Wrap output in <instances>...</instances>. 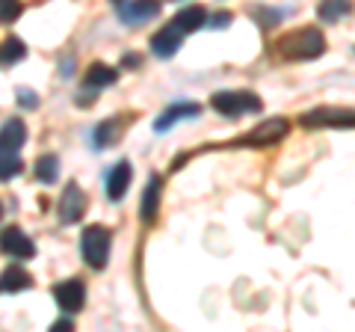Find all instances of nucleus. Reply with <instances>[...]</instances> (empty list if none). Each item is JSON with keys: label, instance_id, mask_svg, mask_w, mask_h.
I'll return each mask as SVG.
<instances>
[{"label": "nucleus", "instance_id": "nucleus-8", "mask_svg": "<svg viewBox=\"0 0 355 332\" xmlns=\"http://www.w3.org/2000/svg\"><path fill=\"white\" fill-rule=\"evenodd\" d=\"M0 252H6L9 258H33L36 256V243L30 240L18 226L0 231Z\"/></svg>", "mask_w": 355, "mask_h": 332}, {"label": "nucleus", "instance_id": "nucleus-6", "mask_svg": "<svg viewBox=\"0 0 355 332\" xmlns=\"http://www.w3.org/2000/svg\"><path fill=\"white\" fill-rule=\"evenodd\" d=\"M83 211H86V196H83L80 187H77V181H69L65 184V190H62V196H60V205H57L60 223L71 226V223H77V219L83 217Z\"/></svg>", "mask_w": 355, "mask_h": 332}, {"label": "nucleus", "instance_id": "nucleus-1", "mask_svg": "<svg viewBox=\"0 0 355 332\" xmlns=\"http://www.w3.org/2000/svg\"><path fill=\"white\" fill-rule=\"evenodd\" d=\"M279 51L284 60H317L320 53H326V36L317 27L293 30L279 42Z\"/></svg>", "mask_w": 355, "mask_h": 332}, {"label": "nucleus", "instance_id": "nucleus-4", "mask_svg": "<svg viewBox=\"0 0 355 332\" xmlns=\"http://www.w3.org/2000/svg\"><path fill=\"white\" fill-rule=\"evenodd\" d=\"M302 128H355L352 107H317L299 119Z\"/></svg>", "mask_w": 355, "mask_h": 332}, {"label": "nucleus", "instance_id": "nucleus-11", "mask_svg": "<svg viewBox=\"0 0 355 332\" xmlns=\"http://www.w3.org/2000/svg\"><path fill=\"white\" fill-rule=\"evenodd\" d=\"M130 179H133V169L128 160H119L113 169L107 172V199L110 202H121L130 187Z\"/></svg>", "mask_w": 355, "mask_h": 332}, {"label": "nucleus", "instance_id": "nucleus-12", "mask_svg": "<svg viewBox=\"0 0 355 332\" xmlns=\"http://www.w3.org/2000/svg\"><path fill=\"white\" fill-rule=\"evenodd\" d=\"M202 113V104H196V101H178V104H172V107H166L163 113L154 119V131H169L175 122H181V119H193V116H198Z\"/></svg>", "mask_w": 355, "mask_h": 332}, {"label": "nucleus", "instance_id": "nucleus-10", "mask_svg": "<svg viewBox=\"0 0 355 332\" xmlns=\"http://www.w3.org/2000/svg\"><path fill=\"white\" fill-rule=\"evenodd\" d=\"M184 45V30H178L175 24H166L163 30H157L151 36V53L160 60H169L178 53V48Z\"/></svg>", "mask_w": 355, "mask_h": 332}, {"label": "nucleus", "instance_id": "nucleus-16", "mask_svg": "<svg viewBox=\"0 0 355 332\" xmlns=\"http://www.w3.org/2000/svg\"><path fill=\"white\" fill-rule=\"evenodd\" d=\"M33 285V276L24 267H6L0 273V294H18V291H27Z\"/></svg>", "mask_w": 355, "mask_h": 332}, {"label": "nucleus", "instance_id": "nucleus-20", "mask_svg": "<svg viewBox=\"0 0 355 332\" xmlns=\"http://www.w3.org/2000/svg\"><path fill=\"white\" fill-rule=\"evenodd\" d=\"M24 57H27V48H24V42L15 39V36H9L3 45H0V65H12Z\"/></svg>", "mask_w": 355, "mask_h": 332}, {"label": "nucleus", "instance_id": "nucleus-21", "mask_svg": "<svg viewBox=\"0 0 355 332\" xmlns=\"http://www.w3.org/2000/svg\"><path fill=\"white\" fill-rule=\"evenodd\" d=\"M116 134H119V122H116V119L101 122V125L95 128V149L113 146V142H116Z\"/></svg>", "mask_w": 355, "mask_h": 332}, {"label": "nucleus", "instance_id": "nucleus-24", "mask_svg": "<svg viewBox=\"0 0 355 332\" xmlns=\"http://www.w3.org/2000/svg\"><path fill=\"white\" fill-rule=\"evenodd\" d=\"M18 104L33 110V107H39V95L33 92V90H24V86H21V90H18Z\"/></svg>", "mask_w": 355, "mask_h": 332}, {"label": "nucleus", "instance_id": "nucleus-28", "mask_svg": "<svg viewBox=\"0 0 355 332\" xmlns=\"http://www.w3.org/2000/svg\"><path fill=\"white\" fill-rule=\"evenodd\" d=\"M0 219H3V205H0Z\"/></svg>", "mask_w": 355, "mask_h": 332}, {"label": "nucleus", "instance_id": "nucleus-18", "mask_svg": "<svg viewBox=\"0 0 355 332\" xmlns=\"http://www.w3.org/2000/svg\"><path fill=\"white\" fill-rule=\"evenodd\" d=\"M36 179L42 184H53L60 179V158L57 154H42L36 160Z\"/></svg>", "mask_w": 355, "mask_h": 332}, {"label": "nucleus", "instance_id": "nucleus-15", "mask_svg": "<svg viewBox=\"0 0 355 332\" xmlns=\"http://www.w3.org/2000/svg\"><path fill=\"white\" fill-rule=\"evenodd\" d=\"M119 81V72L113 69V65H104V63H92L83 74V86L86 90H104V86L116 83Z\"/></svg>", "mask_w": 355, "mask_h": 332}, {"label": "nucleus", "instance_id": "nucleus-5", "mask_svg": "<svg viewBox=\"0 0 355 332\" xmlns=\"http://www.w3.org/2000/svg\"><path fill=\"white\" fill-rule=\"evenodd\" d=\"M287 131H291V122L275 116V119H266L261 122L254 131H249V134L240 137V146H272V142H279L287 137Z\"/></svg>", "mask_w": 355, "mask_h": 332}, {"label": "nucleus", "instance_id": "nucleus-26", "mask_svg": "<svg viewBox=\"0 0 355 332\" xmlns=\"http://www.w3.org/2000/svg\"><path fill=\"white\" fill-rule=\"evenodd\" d=\"M228 24H231V13H219V15H214V27H216V30L228 27Z\"/></svg>", "mask_w": 355, "mask_h": 332}, {"label": "nucleus", "instance_id": "nucleus-9", "mask_svg": "<svg viewBox=\"0 0 355 332\" xmlns=\"http://www.w3.org/2000/svg\"><path fill=\"white\" fill-rule=\"evenodd\" d=\"M154 15H160V0H121L119 3V18L125 24H146Z\"/></svg>", "mask_w": 355, "mask_h": 332}, {"label": "nucleus", "instance_id": "nucleus-13", "mask_svg": "<svg viewBox=\"0 0 355 332\" xmlns=\"http://www.w3.org/2000/svg\"><path fill=\"white\" fill-rule=\"evenodd\" d=\"M160 190H163V179L157 172L148 175V184H146V193H142V205H139V217L142 223L151 226L157 219V208H160Z\"/></svg>", "mask_w": 355, "mask_h": 332}, {"label": "nucleus", "instance_id": "nucleus-19", "mask_svg": "<svg viewBox=\"0 0 355 332\" xmlns=\"http://www.w3.org/2000/svg\"><path fill=\"white\" fill-rule=\"evenodd\" d=\"M349 13H352V0H323V3L317 6V15L323 21H338Z\"/></svg>", "mask_w": 355, "mask_h": 332}, {"label": "nucleus", "instance_id": "nucleus-22", "mask_svg": "<svg viewBox=\"0 0 355 332\" xmlns=\"http://www.w3.org/2000/svg\"><path fill=\"white\" fill-rule=\"evenodd\" d=\"M21 169H24V163L18 160V154H6V151H0V181L15 179V175H21Z\"/></svg>", "mask_w": 355, "mask_h": 332}, {"label": "nucleus", "instance_id": "nucleus-14", "mask_svg": "<svg viewBox=\"0 0 355 332\" xmlns=\"http://www.w3.org/2000/svg\"><path fill=\"white\" fill-rule=\"evenodd\" d=\"M27 142V125L21 119H9L0 125V151L15 154Z\"/></svg>", "mask_w": 355, "mask_h": 332}, {"label": "nucleus", "instance_id": "nucleus-23", "mask_svg": "<svg viewBox=\"0 0 355 332\" xmlns=\"http://www.w3.org/2000/svg\"><path fill=\"white\" fill-rule=\"evenodd\" d=\"M21 15V0H0V21L9 24V21H15Z\"/></svg>", "mask_w": 355, "mask_h": 332}, {"label": "nucleus", "instance_id": "nucleus-3", "mask_svg": "<svg viewBox=\"0 0 355 332\" xmlns=\"http://www.w3.org/2000/svg\"><path fill=\"white\" fill-rule=\"evenodd\" d=\"M210 107H214L219 116L240 119L246 113H258L263 104H261V98L254 92H214V98H210Z\"/></svg>", "mask_w": 355, "mask_h": 332}, {"label": "nucleus", "instance_id": "nucleus-25", "mask_svg": "<svg viewBox=\"0 0 355 332\" xmlns=\"http://www.w3.org/2000/svg\"><path fill=\"white\" fill-rule=\"evenodd\" d=\"M53 332H69V329H74V324L69 317H60V320H53V326H51Z\"/></svg>", "mask_w": 355, "mask_h": 332}, {"label": "nucleus", "instance_id": "nucleus-17", "mask_svg": "<svg viewBox=\"0 0 355 332\" xmlns=\"http://www.w3.org/2000/svg\"><path fill=\"white\" fill-rule=\"evenodd\" d=\"M172 24L178 30H184V33H196V30H202L207 24V9L205 6H187L172 18Z\"/></svg>", "mask_w": 355, "mask_h": 332}, {"label": "nucleus", "instance_id": "nucleus-27", "mask_svg": "<svg viewBox=\"0 0 355 332\" xmlns=\"http://www.w3.org/2000/svg\"><path fill=\"white\" fill-rule=\"evenodd\" d=\"M121 65H125V69H137L139 57H137V53H125V57H121Z\"/></svg>", "mask_w": 355, "mask_h": 332}, {"label": "nucleus", "instance_id": "nucleus-2", "mask_svg": "<svg viewBox=\"0 0 355 332\" xmlns=\"http://www.w3.org/2000/svg\"><path fill=\"white\" fill-rule=\"evenodd\" d=\"M110 249H113V231L104 226H89L80 235V252L83 261L92 270H104L110 261Z\"/></svg>", "mask_w": 355, "mask_h": 332}, {"label": "nucleus", "instance_id": "nucleus-7", "mask_svg": "<svg viewBox=\"0 0 355 332\" xmlns=\"http://www.w3.org/2000/svg\"><path fill=\"white\" fill-rule=\"evenodd\" d=\"M53 300H57V306L65 315H74L86 303V288L80 279H65L60 285H53Z\"/></svg>", "mask_w": 355, "mask_h": 332}]
</instances>
